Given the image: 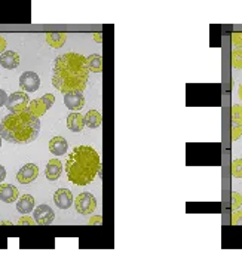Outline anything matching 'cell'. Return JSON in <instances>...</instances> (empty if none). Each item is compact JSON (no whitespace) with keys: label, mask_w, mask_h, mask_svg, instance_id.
<instances>
[{"label":"cell","mask_w":242,"mask_h":261,"mask_svg":"<svg viewBox=\"0 0 242 261\" xmlns=\"http://www.w3.org/2000/svg\"><path fill=\"white\" fill-rule=\"evenodd\" d=\"M67 39V34L64 33H48L46 34V43L50 47H61Z\"/></svg>","instance_id":"ac0fdd59"},{"label":"cell","mask_w":242,"mask_h":261,"mask_svg":"<svg viewBox=\"0 0 242 261\" xmlns=\"http://www.w3.org/2000/svg\"><path fill=\"white\" fill-rule=\"evenodd\" d=\"M232 65L235 68H242V47L232 50Z\"/></svg>","instance_id":"44dd1931"},{"label":"cell","mask_w":242,"mask_h":261,"mask_svg":"<svg viewBox=\"0 0 242 261\" xmlns=\"http://www.w3.org/2000/svg\"><path fill=\"white\" fill-rule=\"evenodd\" d=\"M232 224L233 225H242V211H235L232 214Z\"/></svg>","instance_id":"484cf974"},{"label":"cell","mask_w":242,"mask_h":261,"mask_svg":"<svg viewBox=\"0 0 242 261\" xmlns=\"http://www.w3.org/2000/svg\"><path fill=\"white\" fill-rule=\"evenodd\" d=\"M53 202L59 209H68L74 203V199L68 188H58L53 193Z\"/></svg>","instance_id":"30bf717a"},{"label":"cell","mask_w":242,"mask_h":261,"mask_svg":"<svg viewBox=\"0 0 242 261\" xmlns=\"http://www.w3.org/2000/svg\"><path fill=\"white\" fill-rule=\"evenodd\" d=\"M0 64L7 70H13L19 65V55L13 50H4L0 55Z\"/></svg>","instance_id":"4fadbf2b"},{"label":"cell","mask_w":242,"mask_h":261,"mask_svg":"<svg viewBox=\"0 0 242 261\" xmlns=\"http://www.w3.org/2000/svg\"><path fill=\"white\" fill-rule=\"evenodd\" d=\"M40 132V119L28 110L6 114L0 123V135L12 144L33 142Z\"/></svg>","instance_id":"3957f363"},{"label":"cell","mask_w":242,"mask_h":261,"mask_svg":"<svg viewBox=\"0 0 242 261\" xmlns=\"http://www.w3.org/2000/svg\"><path fill=\"white\" fill-rule=\"evenodd\" d=\"M1 139H3V138H1V135H0V147H1Z\"/></svg>","instance_id":"8d00e7d4"},{"label":"cell","mask_w":242,"mask_h":261,"mask_svg":"<svg viewBox=\"0 0 242 261\" xmlns=\"http://www.w3.org/2000/svg\"><path fill=\"white\" fill-rule=\"evenodd\" d=\"M98 222H102V217H99V215H95V217H92L91 219H89V225H94V224H98Z\"/></svg>","instance_id":"4dcf8cb0"},{"label":"cell","mask_w":242,"mask_h":261,"mask_svg":"<svg viewBox=\"0 0 242 261\" xmlns=\"http://www.w3.org/2000/svg\"><path fill=\"white\" fill-rule=\"evenodd\" d=\"M7 93L3 90V89H0V107H3V105H6V102H7Z\"/></svg>","instance_id":"f546056e"},{"label":"cell","mask_w":242,"mask_h":261,"mask_svg":"<svg viewBox=\"0 0 242 261\" xmlns=\"http://www.w3.org/2000/svg\"><path fill=\"white\" fill-rule=\"evenodd\" d=\"M53 218H55V214L49 205H39L34 209V219H36V224L39 225H48L53 221Z\"/></svg>","instance_id":"ba28073f"},{"label":"cell","mask_w":242,"mask_h":261,"mask_svg":"<svg viewBox=\"0 0 242 261\" xmlns=\"http://www.w3.org/2000/svg\"><path fill=\"white\" fill-rule=\"evenodd\" d=\"M6 46H7V43H6V39L0 36V55H1V53L6 50Z\"/></svg>","instance_id":"1f68e13d"},{"label":"cell","mask_w":242,"mask_h":261,"mask_svg":"<svg viewBox=\"0 0 242 261\" xmlns=\"http://www.w3.org/2000/svg\"><path fill=\"white\" fill-rule=\"evenodd\" d=\"M4 178H6V171H4V168L0 165V184L4 181Z\"/></svg>","instance_id":"d6a6232c"},{"label":"cell","mask_w":242,"mask_h":261,"mask_svg":"<svg viewBox=\"0 0 242 261\" xmlns=\"http://www.w3.org/2000/svg\"><path fill=\"white\" fill-rule=\"evenodd\" d=\"M238 95H239V98H241V101H242V83L239 85V89H238Z\"/></svg>","instance_id":"e575fe53"},{"label":"cell","mask_w":242,"mask_h":261,"mask_svg":"<svg viewBox=\"0 0 242 261\" xmlns=\"http://www.w3.org/2000/svg\"><path fill=\"white\" fill-rule=\"evenodd\" d=\"M230 172L235 178H242V159H235L232 162Z\"/></svg>","instance_id":"7402d4cb"},{"label":"cell","mask_w":242,"mask_h":261,"mask_svg":"<svg viewBox=\"0 0 242 261\" xmlns=\"http://www.w3.org/2000/svg\"><path fill=\"white\" fill-rule=\"evenodd\" d=\"M42 98H43V101H45L46 107H48V108H50V107H52V104H53V101H55V96H53L52 93H46V95H43Z\"/></svg>","instance_id":"83f0119b"},{"label":"cell","mask_w":242,"mask_h":261,"mask_svg":"<svg viewBox=\"0 0 242 261\" xmlns=\"http://www.w3.org/2000/svg\"><path fill=\"white\" fill-rule=\"evenodd\" d=\"M36 222V219H33V218H30V217H22V218H19V221H18V224L19 225H33Z\"/></svg>","instance_id":"f1b7e54d"},{"label":"cell","mask_w":242,"mask_h":261,"mask_svg":"<svg viewBox=\"0 0 242 261\" xmlns=\"http://www.w3.org/2000/svg\"><path fill=\"white\" fill-rule=\"evenodd\" d=\"M101 120H102V117H101V114H99L97 110H89V111L85 114V125H86L88 128H91V129L98 128V126L101 125Z\"/></svg>","instance_id":"d6986e66"},{"label":"cell","mask_w":242,"mask_h":261,"mask_svg":"<svg viewBox=\"0 0 242 261\" xmlns=\"http://www.w3.org/2000/svg\"><path fill=\"white\" fill-rule=\"evenodd\" d=\"M232 123L242 125V105L239 104H235L232 107Z\"/></svg>","instance_id":"603a6c76"},{"label":"cell","mask_w":242,"mask_h":261,"mask_svg":"<svg viewBox=\"0 0 242 261\" xmlns=\"http://www.w3.org/2000/svg\"><path fill=\"white\" fill-rule=\"evenodd\" d=\"M64 104L71 111H79L85 105V96L80 90H71L64 93Z\"/></svg>","instance_id":"52a82bcc"},{"label":"cell","mask_w":242,"mask_h":261,"mask_svg":"<svg viewBox=\"0 0 242 261\" xmlns=\"http://www.w3.org/2000/svg\"><path fill=\"white\" fill-rule=\"evenodd\" d=\"M94 39H95V42H102V39H101V34H99V33H95V34H94Z\"/></svg>","instance_id":"836d02e7"},{"label":"cell","mask_w":242,"mask_h":261,"mask_svg":"<svg viewBox=\"0 0 242 261\" xmlns=\"http://www.w3.org/2000/svg\"><path fill=\"white\" fill-rule=\"evenodd\" d=\"M85 126V116H82L79 111H73L67 117V128L73 132H80Z\"/></svg>","instance_id":"9a60e30c"},{"label":"cell","mask_w":242,"mask_h":261,"mask_svg":"<svg viewBox=\"0 0 242 261\" xmlns=\"http://www.w3.org/2000/svg\"><path fill=\"white\" fill-rule=\"evenodd\" d=\"M232 43L238 47L242 46V33H233L232 34Z\"/></svg>","instance_id":"4316f807"},{"label":"cell","mask_w":242,"mask_h":261,"mask_svg":"<svg viewBox=\"0 0 242 261\" xmlns=\"http://www.w3.org/2000/svg\"><path fill=\"white\" fill-rule=\"evenodd\" d=\"M19 86L25 92H36L40 86V79L34 71H24L19 76Z\"/></svg>","instance_id":"8992f818"},{"label":"cell","mask_w":242,"mask_h":261,"mask_svg":"<svg viewBox=\"0 0 242 261\" xmlns=\"http://www.w3.org/2000/svg\"><path fill=\"white\" fill-rule=\"evenodd\" d=\"M30 104V98L27 95L25 90H18V92H13L9 95L7 98V102H6V108L10 111V113H19V111H24L27 110Z\"/></svg>","instance_id":"277c9868"},{"label":"cell","mask_w":242,"mask_h":261,"mask_svg":"<svg viewBox=\"0 0 242 261\" xmlns=\"http://www.w3.org/2000/svg\"><path fill=\"white\" fill-rule=\"evenodd\" d=\"M27 110H28L30 113H33L34 116L40 117V116H43V114H45L49 108L46 107V104H45L43 98H37V99L30 101V104H28Z\"/></svg>","instance_id":"e0dca14e"},{"label":"cell","mask_w":242,"mask_h":261,"mask_svg":"<svg viewBox=\"0 0 242 261\" xmlns=\"http://www.w3.org/2000/svg\"><path fill=\"white\" fill-rule=\"evenodd\" d=\"M89 71L86 56L76 52L62 53L53 61L52 85L62 93L71 90L83 92L88 83Z\"/></svg>","instance_id":"6da1fadb"},{"label":"cell","mask_w":242,"mask_h":261,"mask_svg":"<svg viewBox=\"0 0 242 261\" xmlns=\"http://www.w3.org/2000/svg\"><path fill=\"white\" fill-rule=\"evenodd\" d=\"M34 208V197L31 194H22L19 199H16V209L19 214H30Z\"/></svg>","instance_id":"2e32d148"},{"label":"cell","mask_w":242,"mask_h":261,"mask_svg":"<svg viewBox=\"0 0 242 261\" xmlns=\"http://www.w3.org/2000/svg\"><path fill=\"white\" fill-rule=\"evenodd\" d=\"M67 148H68V142L65 138L62 136H53L50 141H49V151L55 156H62L67 153Z\"/></svg>","instance_id":"5bb4252c"},{"label":"cell","mask_w":242,"mask_h":261,"mask_svg":"<svg viewBox=\"0 0 242 261\" xmlns=\"http://www.w3.org/2000/svg\"><path fill=\"white\" fill-rule=\"evenodd\" d=\"M0 224H7V225H12V224H10L9 221H0Z\"/></svg>","instance_id":"d590c367"},{"label":"cell","mask_w":242,"mask_h":261,"mask_svg":"<svg viewBox=\"0 0 242 261\" xmlns=\"http://www.w3.org/2000/svg\"><path fill=\"white\" fill-rule=\"evenodd\" d=\"M241 205H242V196H241L238 191H233V193H232V208H233V209H238Z\"/></svg>","instance_id":"d4e9b609"},{"label":"cell","mask_w":242,"mask_h":261,"mask_svg":"<svg viewBox=\"0 0 242 261\" xmlns=\"http://www.w3.org/2000/svg\"><path fill=\"white\" fill-rule=\"evenodd\" d=\"M241 135H242V128H241V125H239V123H232V132H230L232 139L236 141Z\"/></svg>","instance_id":"cb8c5ba5"},{"label":"cell","mask_w":242,"mask_h":261,"mask_svg":"<svg viewBox=\"0 0 242 261\" xmlns=\"http://www.w3.org/2000/svg\"><path fill=\"white\" fill-rule=\"evenodd\" d=\"M101 169V160L97 150L91 145H77L67 156L65 174L68 181L76 185H88Z\"/></svg>","instance_id":"7a4b0ae2"},{"label":"cell","mask_w":242,"mask_h":261,"mask_svg":"<svg viewBox=\"0 0 242 261\" xmlns=\"http://www.w3.org/2000/svg\"><path fill=\"white\" fill-rule=\"evenodd\" d=\"M46 178L49 179V181H56L59 176H61V172H62V163H61V160H58V159H50L49 162H48V165H46Z\"/></svg>","instance_id":"7c38bea8"},{"label":"cell","mask_w":242,"mask_h":261,"mask_svg":"<svg viewBox=\"0 0 242 261\" xmlns=\"http://www.w3.org/2000/svg\"><path fill=\"white\" fill-rule=\"evenodd\" d=\"M18 188L13 184H0V200L4 203H12L18 199Z\"/></svg>","instance_id":"8fae6325"},{"label":"cell","mask_w":242,"mask_h":261,"mask_svg":"<svg viewBox=\"0 0 242 261\" xmlns=\"http://www.w3.org/2000/svg\"><path fill=\"white\" fill-rule=\"evenodd\" d=\"M74 208L79 214H83V215L92 214L97 208V199L91 193H80L74 199Z\"/></svg>","instance_id":"5b68a950"},{"label":"cell","mask_w":242,"mask_h":261,"mask_svg":"<svg viewBox=\"0 0 242 261\" xmlns=\"http://www.w3.org/2000/svg\"><path fill=\"white\" fill-rule=\"evenodd\" d=\"M37 175H39V168L34 163H27L18 171L16 179L21 184H30V182H33L37 178Z\"/></svg>","instance_id":"9c48e42d"},{"label":"cell","mask_w":242,"mask_h":261,"mask_svg":"<svg viewBox=\"0 0 242 261\" xmlns=\"http://www.w3.org/2000/svg\"><path fill=\"white\" fill-rule=\"evenodd\" d=\"M88 58V65H89V70L94 71V73H101L102 71V56L98 55V53H92Z\"/></svg>","instance_id":"ffe728a7"}]
</instances>
